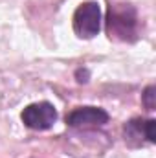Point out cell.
<instances>
[{"label":"cell","mask_w":156,"mask_h":158,"mask_svg":"<svg viewBox=\"0 0 156 158\" xmlns=\"http://www.w3.org/2000/svg\"><path fill=\"white\" fill-rule=\"evenodd\" d=\"M142 101H143V105H145L147 110H154V107H156V88L153 85L145 88V92H143V96H142Z\"/></svg>","instance_id":"cell-5"},{"label":"cell","mask_w":156,"mask_h":158,"mask_svg":"<svg viewBox=\"0 0 156 158\" xmlns=\"http://www.w3.org/2000/svg\"><path fill=\"white\" fill-rule=\"evenodd\" d=\"M136 9L130 4H116L109 7L107 15V33L116 40H132L136 35Z\"/></svg>","instance_id":"cell-1"},{"label":"cell","mask_w":156,"mask_h":158,"mask_svg":"<svg viewBox=\"0 0 156 158\" xmlns=\"http://www.w3.org/2000/svg\"><path fill=\"white\" fill-rule=\"evenodd\" d=\"M109 121V114L107 110L99 109V107H79L74 109L68 116H66V123L70 127H101Z\"/></svg>","instance_id":"cell-4"},{"label":"cell","mask_w":156,"mask_h":158,"mask_svg":"<svg viewBox=\"0 0 156 158\" xmlns=\"http://www.w3.org/2000/svg\"><path fill=\"white\" fill-rule=\"evenodd\" d=\"M101 28V9L97 2H84L74 13V31L81 39H92Z\"/></svg>","instance_id":"cell-2"},{"label":"cell","mask_w":156,"mask_h":158,"mask_svg":"<svg viewBox=\"0 0 156 158\" xmlns=\"http://www.w3.org/2000/svg\"><path fill=\"white\" fill-rule=\"evenodd\" d=\"M154 127H156L154 119H147V121H143V132H145V138H147L151 143H154V142H156Z\"/></svg>","instance_id":"cell-6"},{"label":"cell","mask_w":156,"mask_h":158,"mask_svg":"<svg viewBox=\"0 0 156 158\" xmlns=\"http://www.w3.org/2000/svg\"><path fill=\"white\" fill-rule=\"evenodd\" d=\"M22 121L28 129L33 131H46L57 121V110L51 103L39 101L31 103L22 110Z\"/></svg>","instance_id":"cell-3"}]
</instances>
